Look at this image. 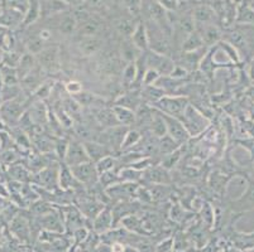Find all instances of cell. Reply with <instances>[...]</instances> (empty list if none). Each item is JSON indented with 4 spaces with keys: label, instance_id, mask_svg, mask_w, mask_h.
<instances>
[{
    "label": "cell",
    "instance_id": "1",
    "mask_svg": "<svg viewBox=\"0 0 254 252\" xmlns=\"http://www.w3.org/2000/svg\"><path fill=\"white\" fill-rule=\"evenodd\" d=\"M22 95L14 100L5 101L0 105V120L6 126H14L15 122H19L20 117L25 114V108L28 106L27 99L22 97Z\"/></svg>",
    "mask_w": 254,
    "mask_h": 252
},
{
    "label": "cell",
    "instance_id": "2",
    "mask_svg": "<svg viewBox=\"0 0 254 252\" xmlns=\"http://www.w3.org/2000/svg\"><path fill=\"white\" fill-rule=\"evenodd\" d=\"M177 119L181 120L190 136H196L201 134L209 126V121H207L206 117L201 112H198L197 108L191 105L187 106L184 114Z\"/></svg>",
    "mask_w": 254,
    "mask_h": 252
},
{
    "label": "cell",
    "instance_id": "3",
    "mask_svg": "<svg viewBox=\"0 0 254 252\" xmlns=\"http://www.w3.org/2000/svg\"><path fill=\"white\" fill-rule=\"evenodd\" d=\"M189 105H190V101H189L187 97L166 95L158 102L154 103V108H157V110L163 112V114L170 115V116L180 117L184 114Z\"/></svg>",
    "mask_w": 254,
    "mask_h": 252
},
{
    "label": "cell",
    "instance_id": "4",
    "mask_svg": "<svg viewBox=\"0 0 254 252\" xmlns=\"http://www.w3.org/2000/svg\"><path fill=\"white\" fill-rule=\"evenodd\" d=\"M144 55L147 67L157 71L161 76H170L176 67V63L170 55L159 54V53L153 52L151 50L144 52Z\"/></svg>",
    "mask_w": 254,
    "mask_h": 252
},
{
    "label": "cell",
    "instance_id": "5",
    "mask_svg": "<svg viewBox=\"0 0 254 252\" xmlns=\"http://www.w3.org/2000/svg\"><path fill=\"white\" fill-rule=\"evenodd\" d=\"M128 130L129 128L123 126V125H118V126H114V128L104 129L103 133H101L103 139H99L96 142L101 143L105 147H108L113 152L119 151Z\"/></svg>",
    "mask_w": 254,
    "mask_h": 252
},
{
    "label": "cell",
    "instance_id": "6",
    "mask_svg": "<svg viewBox=\"0 0 254 252\" xmlns=\"http://www.w3.org/2000/svg\"><path fill=\"white\" fill-rule=\"evenodd\" d=\"M73 177L76 178L78 183L86 187H92L98 183L99 180V172L96 169V164L92 161L82 163L80 165H76L71 168Z\"/></svg>",
    "mask_w": 254,
    "mask_h": 252
},
{
    "label": "cell",
    "instance_id": "7",
    "mask_svg": "<svg viewBox=\"0 0 254 252\" xmlns=\"http://www.w3.org/2000/svg\"><path fill=\"white\" fill-rule=\"evenodd\" d=\"M161 114H162L166 125H167V135H170L181 147L184 144H186L190 140L191 136L189 134V131L186 130V128L184 126V124L181 122V120L177 119V117L163 114V112H161Z\"/></svg>",
    "mask_w": 254,
    "mask_h": 252
},
{
    "label": "cell",
    "instance_id": "8",
    "mask_svg": "<svg viewBox=\"0 0 254 252\" xmlns=\"http://www.w3.org/2000/svg\"><path fill=\"white\" fill-rule=\"evenodd\" d=\"M87 161H90V158L87 155L84 143L78 142V140H71L64 163L72 168V166L80 165V164L87 163Z\"/></svg>",
    "mask_w": 254,
    "mask_h": 252
},
{
    "label": "cell",
    "instance_id": "9",
    "mask_svg": "<svg viewBox=\"0 0 254 252\" xmlns=\"http://www.w3.org/2000/svg\"><path fill=\"white\" fill-rule=\"evenodd\" d=\"M76 47L78 53L84 57H92L103 50L105 41L103 37H76Z\"/></svg>",
    "mask_w": 254,
    "mask_h": 252
},
{
    "label": "cell",
    "instance_id": "10",
    "mask_svg": "<svg viewBox=\"0 0 254 252\" xmlns=\"http://www.w3.org/2000/svg\"><path fill=\"white\" fill-rule=\"evenodd\" d=\"M191 14H192V18L193 20H195L196 27H201V25L206 24L220 25L215 10H214L210 5H207V4L198 3L197 5H195L191 9Z\"/></svg>",
    "mask_w": 254,
    "mask_h": 252
},
{
    "label": "cell",
    "instance_id": "11",
    "mask_svg": "<svg viewBox=\"0 0 254 252\" xmlns=\"http://www.w3.org/2000/svg\"><path fill=\"white\" fill-rule=\"evenodd\" d=\"M106 31V25L100 15L94 14L87 22L78 25L76 37H101Z\"/></svg>",
    "mask_w": 254,
    "mask_h": 252
},
{
    "label": "cell",
    "instance_id": "12",
    "mask_svg": "<svg viewBox=\"0 0 254 252\" xmlns=\"http://www.w3.org/2000/svg\"><path fill=\"white\" fill-rule=\"evenodd\" d=\"M52 20H55V28L57 29L61 36L64 37H71L76 36V32H77L78 24L76 22L75 17H73L72 11L68 10L66 13H62L57 17L52 18Z\"/></svg>",
    "mask_w": 254,
    "mask_h": 252
},
{
    "label": "cell",
    "instance_id": "13",
    "mask_svg": "<svg viewBox=\"0 0 254 252\" xmlns=\"http://www.w3.org/2000/svg\"><path fill=\"white\" fill-rule=\"evenodd\" d=\"M71 10V6L64 0H41V19L48 20L60 14Z\"/></svg>",
    "mask_w": 254,
    "mask_h": 252
},
{
    "label": "cell",
    "instance_id": "14",
    "mask_svg": "<svg viewBox=\"0 0 254 252\" xmlns=\"http://www.w3.org/2000/svg\"><path fill=\"white\" fill-rule=\"evenodd\" d=\"M204 39V45L206 48H211L219 45L223 41L224 31L219 24H206L201 27H196Z\"/></svg>",
    "mask_w": 254,
    "mask_h": 252
},
{
    "label": "cell",
    "instance_id": "15",
    "mask_svg": "<svg viewBox=\"0 0 254 252\" xmlns=\"http://www.w3.org/2000/svg\"><path fill=\"white\" fill-rule=\"evenodd\" d=\"M139 20L131 18L130 15H120L117 19L113 20V27H114L117 34L122 37V39H129L134 33L137 24Z\"/></svg>",
    "mask_w": 254,
    "mask_h": 252
},
{
    "label": "cell",
    "instance_id": "16",
    "mask_svg": "<svg viewBox=\"0 0 254 252\" xmlns=\"http://www.w3.org/2000/svg\"><path fill=\"white\" fill-rule=\"evenodd\" d=\"M142 103H144V101L142 99L140 90H128L126 94H122L114 101V105L123 106V107L129 108V110L134 111V112H137V110L140 107Z\"/></svg>",
    "mask_w": 254,
    "mask_h": 252
},
{
    "label": "cell",
    "instance_id": "17",
    "mask_svg": "<svg viewBox=\"0 0 254 252\" xmlns=\"http://www.w3.org/2000/svg\"><path fill=\"white\" fill-rule=\"evenodd\" d=\"M85 149L87 151V155H89L90 161L92 163H98L99 160H101L103 158L108 155H113L114 152L109 149L108 147H105L101 143L95 142V140H91V142H84Z\"/></svg>",
    "mask_w": 254,
    "mask_h": 252
},
{
    "label": "cell",
    "instance_id": "18",
    "mask_svg": "<svg viewBox=\"0 0 254 252\" xmlns=\"http://www.w3.org/2000/svg\"><path fill=\"white\" fill-rule=\"evenodd\" d=\"M24 14L11 8H4L0 13V25L5 28L22 27Z\"/></svg>",
    "mask_w": 254,
    "mask_h": 252
},
{
    "label": "cell",
    "instance_id": "19",
    "mask_svg": "<svg viewBox=\"0 0 254 252\" xmlns=\"http://www.w3.org/2000/svg\"><path fill=\"white\" fill-rule=\"evenodd\" d=\"M130 41L134 43L135 47L140 50L142 52H147L149 50V38H148V31H147V25H145L144 19L139 20L137 24L134 33L130 37Z\"/></svg>",
    "mask_w": 254,
    "mask_h": 252
},
{
    "label": "cell",
    "instance_id": "20",
    "mask_svg": "<svg viewBox=\"0 0 254 252\" xmlns=\"http://www.w3.org/2000/svg\"><path fill=\"white\" fill-rule=\"evenodd\" d=\"M142 50H138L134 46V43L129 39H122L120 43V57L126 63H130V62H135L140 55H142Z\"/></svg>",
    "mask_w": 254,
    "mask_h": 252
},
{
    "label": "cell",
    "instance_id": "21",
    "mask_svg": "<svg viewBox=\"0 0 254 252\" xmlns=\"http://www.w3.org/2000/svg\"><path fill=\"white\" fill-rule=\"evenodd\" d=\"M38 66L42 69H52V66H55L59 57V47H46L42 52L36 55Z\"/></svg>",
    "mask_w": 254,
    "mask_h": 252
},
{
    "label": "cell",
    "instance_id": "22",
    "mask_svg": "<svg viewBox=\"0 0 254 252\" xmlns=\"http://www.w3.org/2000/svg\"><path fill=\"white\" fill-rule=\"evenodd\" d=\"M235 22L238 24H252L254 25V8L252 6L251 0H242L237 11Z\"/></svg>",
    "mask_w": 254,
    "mask_h": 252
},
{
    "label": "cell",
    "instance_id": "23",
    "mask_svg": "<svg viewBox=\"0 0 254 252\" xmlns=\"http://www.w3.org/2000/svg\"><path fill=\"white\" fill-rule=\"evenodd\" d=\"M27 114H28L29 119L32 120L33 125H36V126L47 122L48 111L42 101H37L33 105H31V107L27 111Z\"/></svg>",
    "mask_w": 254,
    "mask_h": 252
},
{
    "label": "cell",
    "instance_id": "24",
    "mask_svg": "<svg viewBox=\"0 0 254 252\" xmlns=\"http://www.w3.org/2000/svg\"><path fill=\"white\" fill-rule=\"evenodd\" d=\"M10 230L19 240H22V241H28L31 228H29L28 221H27L25 217L17 216L11 219Z\"/></svg>",
    "mask_w": 254,
    "mask_h": 252
},
{
    "label": "cell",
    "instance_id": "25",
    "mask_svg": "<svg viewBox=\"0 0 254 252\" xmlns=\"http://www.w3.org/2000/svg\"><path fill=\"white\" fill-rule=\"evenodd\" d=\"M29 5L24 14L22 28H28L41 19V0H28Z\"/></svg>",
    "mask_w": 254,
    "mask_h": 252
},
{
    "label": "cell",
    "instance_id": "26",
    "mask_svg": "<svg viewBox=\"0 0 254 252\" xmlns=\"http://www.w3.org/2000/svg\"><path fill=\"white\" fill-rule=\"evenodd\" d=\"M149 133L154 138H163L167 135V125H166L165 119H163L161 111L153 107V119H152L151 126H149Z\"/></svg>",
    "mask_w": 254,
    "mask_h": 252
},
{
    "label": "cell",
    "instance_id": "27",
    "mask_svg": "<svg viewBox=\"0 0 254 252\" xmlns=\"http://www.w3.org/2000/svg\"><path fill=\"white\" fill-rule=\"evenodd\" d=\"M37 66H38V62H37L36 55L31 54V53H27V52L23 53L19 64H18V67H17L19 80L22 81L23 78H24L27 75H29V73H31Z\"/></svg>",
    "mask_w": 254,
    "mask_h": 252
},
{
    "label": "cell",
    "instance_id": "28",
    "mask_svg": "<svg viewBox=\"0 0 254 252\" xmlns=\"http://www.w3.org/2000/svg\"><path fill=\"white\" fill-rule=\"evenodd\" d=\"M204 47H205V45H204V39H202V36L200 34V32L196 29V31H193L192 33L189 34V36L186 37V39L182 42L181 52H184V53L195 52V50H201V48H204Z\"/></svg>",
    "mask_w": 254,
    "mask_h": 252
},
{
    "label": "cell",
    "instance_id": "29",
    "mask_svg": "<svg viewBox=\"0 0 254 252\" xmlns=\"http://www.w3.org/2000/svg\"><path fill=\"white\" fill-rule=\"evenodd\" d=\"M113 111H114L115 116H117L118 121L120 125L127 126V128H130V126H134L135 120H137V115H135L134 111L129 110V108L123 107V106H113Z\"/></svg>",
    "mask_w": 254,
    "mask_h": 252
},
{
    "label": "cell",
    "instance_id": "30",
    "mask_svg": "<svg viewBox=\"0 0 254 252\" xmlns=\"http://www.w3.org/2000/svg\"><path fill=\"white\" fill-rule=\"evenodd\" d=\"M140 94H142V99L145 103L149 102L152 105H154L156 102H158L163 96H166L165 90L161 89L157 85H151V86H143L140 89Z\"/></svg>",
    "mask_w": 254,
    "mask_h": 252
},
{
    "label": "cell",
    "instance_id": "31",
    "mask_svg": "<svg viewBox=\"0 0 254 252\" xmlns=\"http://www.w3.org/2000/svg\"><path fill=\"white\" fill-rule=\"evenodd\" d=\"M120 5L126 9L131 18L142 20V14L144 13V0H120Z\"/></svg>",
    "mask_w": 254,
    "mask_h": 252
},
{
    "label": "cell",
    "instance_id": "32",
    "mask_svg": "<svg viewBox=\"0 0 254 252\" xmlns=\"http://www.w3.org/2000/svg\"><path fill=\"white\" fill-rule=\"evenodd\" d=\"M145 174L148 175V179L156 184H167L171 182L170 174L166 168L162 165H152L148 168Z\"/></svg>",
    "mask_w": 254,
    "mask_h": 252
},
{
    "label": "cell",
    "instance_id": "33",
    "mask_svg": "<svg viewBox=\"0 0 254 252\" xmlns=\"http://www.w3.org/2000/svg\"><path fill=\"white\" fill-rule=\"evenodd\" d=\"M96 121L99 122L100 126H103L104 129H109L114 128V126H118L119 121H118L117 116H115L114 111L112 108H100L96 114Z\"/></svg>",
    "mask_w": 254,
    "mask_h": 252
},
{
    "label": "cell",
    "instance_id": "34",
    "mask_svg": "<svg viewBox=\"0 0 254 252\" xmlns=\"http://www.w3.org/2000/svg\"><path fill=\"white\" fill-rule=\"evenodd\" d=\"M46 47H47V43H46V42L37 33L31 34V36L27 37V39L24 41L25 50H27V53H31V54L33 55L39 54Z\"/></svg>",
    "mask_w": 254,
    "mask_h": 252
},
{
    "label": "cell",
    "instance_id": "35",
    "mask_svg": "<svg viewBox=\"0 0 254 252\" xmlns=\"http://www.w3.org/2000/svg\"><path fill=\"white\" fill-rule=\"evenodd\" d=\"M0 75H1V80H3V86H15V85L20 83L17 68L0 63Z\"/></svg>",
    "mask_w": 254,
    "mask_h": 252
},
{
    "label": "cell",
    "instance_id": "36",
    "mask_svg": "<svg viewBox=\"0 0 254 252\" xmlns=\"http://www.w3.org/2000/svg\"><path fill=\"white\" fill-rule=\"evenodd\" d=\"M59 177L60 173L53 172L52 169L47 168V169L39 170L37 173V182H38L39 186H43L46 188H52V184H57L59 183Z\"/></svg>",
    "mask_w": 254,
    "mask_h": 252
},
{
    "label": "cell",
    "instance_id": "37",
    "mask_svg": "<svg viewBox=\"0 0 254 252\" xmlns=\"http://www.w3.org/2000/svg\"><path fill=\"white\" fill-rule=\"evenodd\" d=\"M115 0H85L84 4L92 11L94 14L101 15L106 10H109L114 6Z\"/></svg>",
    "mask_w": 254,
    "mask_h": 252
},
{
    "label": "cell",
    "instance_id": "38",
    "mask_svg": "<svg viewBox=\"0 0 254 252\" xmlns=\"http://www.w3.org/2000/svg\"><path fill=\"white\" fill-rule=\"evenodd\" d=\"M112 222H113V217L109 209H103V211L95 217L94 226H95L96 231H99V232H104V231H106L110 227Z\"/></svg>",
    "mask_w": 254,
    "mask_h": 252
},
{
    "label": "cell",
    "instance_id": "39",
    "mask_svg": "<svg viewBox=\"0 0 254 252\" xmlns=\"http://www.w3.org/2000/svg\"><path fill=\"white\" fill-rule=\"evenodd\" d=\"M181 145L177 144L170 135H166L163 138H161L158 140V151L162 154V155H167L171 154L175 150H177Z\"/></svg>",
    "mask_w": 254,
    "mask_h": 252
},
{
    "label": "cell",
    "instance_id": "40",
    "mask_svg": "<svg viewBox=\"0 0 254 252\" xmlns=\"http://www.w3.org/2000/svg\"><path fill=\"white\" fill-rule=\"evenodd\" d=\"M142 140V134L138 129H129L128 133H127L126 138H124V142L122 144L120 150H127L130 149V148L138 145V143Z\"/></svg>",
    "mask_w": 254,
    "mask_h": 252
},
{
    "label": "cell",
    "instance_id": "41",
    "mask_svg": "<svg viewBox=\"0 0 254 252\" xmlns=\"http://www.w3.org/2000/svg\"><path fill=\"white\" fill-rule=\"evenodd\" d=\"M115 165H117V159H115L113 155H108L96 163V169H98L99 175H100L103 174V173L114 170Z\"/></svg>",
    "mask_w": 254,
    "mask_h": 252
},
{
    "label": "cell",
    "instance_id": "42",
    "mask_svg": "<svg viewBox=\"0 0 254 252\" xmlns=\"http://www.w3.org/2000/svg\"><path fill=\"white\" fill-rule=\"evenodd\" d=\"M228 183V178L224 177L223 174H219V173H215L210 177V187H211L216 193H223L225 191V186Z\"/></svg>",
    "mask_w": 254,
    "mask_h": 252
},
{
    "label": "cell",
    "instance_id": "43",
    "mask_svg": "<svg viewBox=\"0 0 254 252\" xmlns=\"http://www.w3.org/2000/svg\"><path fill=\"white\" fill-rule=\"evenodd\" d=\"M20 58H22V54L17 53L15 50L4 52L3 57H1V63L5 64V66L13 67V68H17L20 62Z\"/></svg>",
    "mask_w": 254,
    "mask_h": 252
},
{
    "label": "cell",
    "instance_id": "44",
    "mask_svg": "<svg viewBox=\"0 0 254 252\" xmlns=\"http://www.w3.org/2000/svg\"><path fill=\"white\" fill-rule=\"evenodd\" d=\"M38 138L34 139V145H36L37 148H38L39 150L42 152H50L51 150L55 149V147H53L52 143L48 140V138L46 135H42V134H38Z\"/></svg>",
    "mask_w": 254,
    "mask_h": 252
},
{
    "label": "cell",
    "instance_id": "45",
    "mask_svg": "<svg viewBox=\"0 0 254 252\" xmlns=\"http://www.w3.org/2000/svg\"><path fill=\"white\" fill-rule=\"evenodd\" d=\"M4 3L6 4V8L15 9V10L22 11L23 14H25L29 5L28 0H4Z\"/></svg>",
    "mask_w": 254,
    "mask_h": 252
},
{
    "label": "cell",
    "instance_id": "46",
    "mask_svg": "<svg viewBox=\"0 0 254 252\" xmlns=\"http://www.w3.org/2000/svg\"><path fill=\"white\" fill-rule=\"evenodd\" d=\"M9 172H10L11 177L14 178L15 180H18V182H24L25 179H28V170L25 169V168H22L20 165H13Z\"/></svg>",
    "mask_w": 254,
    "mask_h": 252
},
{
    "label": "cell",
    "instance_id": "47",
    "mask_svg": "<svg viewBox=\"0 0 254 252\" xmlns=\"http://www.w3.org/2000/svg\"><path fill=\"white\" fill-rule=\"evenodd\" d=\"M159 77H161V75H159L157 71H154V69L152 68H148L147 69V72H145L144 75V78H143V86H151V85H156L157 81L159 80Z\"/></svg>",
    "mask_w": 254,
    "mask_h": 252
},
{
    "label": "cell",
    "instance_id": "48",
    "mask_svg": "<svg viewBox=\"0 0 254 252\" xmlns=\"http://www.w3.org/2000/svg\"><path fill=\"white\" fill-rule=\"evenodd\" d=\"M68 144H70V142H67L66 139H60L55 144V150H56L59 158H61L62 160H64V156H66V152H67L68 149Z\"/></svg>",
    "mask_w": 254,
    "mask_h": 252
},
{
    "label": "cell",
    "instance_id": "49",
    "mask_svg": "<svg viewBox=\"0 0 254 252\" xmlns=\"http://www.w3.org/2000/svg\"><path fill=\"white\" fill-rule=\"evenodd\" d=\"M64 87H66V91L70 95H72V96H76V95H78L80 92H82V83L75 80L66 83V86Z\"/></svg>",
    "mask_w": 254,
    "mask_h": 252
},
{
    "label": "cell",
    "instance_id": "50",
    "mask_svg": "<svg viewBox=\"0 0 254 252\" xmlns=\"http://www.w3.org/2000/svg\"><path fill=\"white\" fill-rule=\"evenodd\" d=\"M243 252H254V249H251V250H244Z\"/></svg>",
    "mask_w": 254,
    "mask_h": 252
},
{
    "label": "cell",
    "instance_id": "51",
    "mask_svg": "<svg viewBox=\"0 0 254 252\" xmlns=\"http://www.w3.org/2000/svg\"><path fill=\"white\" fill-rule=\"evenodd\" d=\"M1 57H3V54L0 53V63H1Z\"/></svg>",
    "mask_w": 254,
    "mask_h": 252
}]
</instances>
